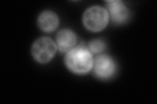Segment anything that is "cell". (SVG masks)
Masks as SVG:
<instances>
[{"instance_id": "obj_2", "label": "cell", "mask_w": 157, "mask_h": 104, "mask_svg": "<svg viewBox=\"0 0 157 104\" xmlns=\"http://www.w3.org/2000/svg\"><path fill=\"white\" fill-rule=\"evenodd\" d=\"M109 13L101 7L94 6L88 9L83 14L82 22L85 27L93 32L104 29L109 22Z\"/></svg>"}, {"instance_id": "obj_6", "label": "cell", "mask_w": 157, "mask_h": 104, "mask_svg": "<svg viewBox=\"0 0 157 104\" xmlns=\"http://www.w3.org/2000/svg\"><path fill=\"white\" fill-rule=\"evenodd\" d=\"M56 40L59 50L62 52H67L75 46L77 37L73 31L63 29L58 33Z\"/></svg>"}, {"instance_id": "obj_4", "label": "cell", "mask_w": 157, "mask_h": 104, "mask_svg": "<svg viewBox=\"0 0 157 104\" xmlns=\"http://www.w3.org/2000/svg\"><path fill=\"white\" fill-rule=\"evenodd\" d=\"M93 66L94 67L95 75L99 78H109L115 72L114 61L111 57L106 55L98 56L95 59Z\"/></svg>"}, {"instance_id": "obj_8", "label": "cell", "mask_w": 157, "mask_h": 104, "mask_svg": "<svg viewBox=\"0 0 157 104\" xmlns=\"http://www.w3.org/2000/svg\"><path fill=\"white\" fill-rule=\"evenodd\" d=\"M105 44L102 41L94 40L89 43L90 51L94 53H99L104 50Z\"/></svg>"}, {"instance_id": "obj_1", "label": "cell", "mask_w": 157, "mask_h": 104, "mask_svg": "<svg viewBox=\"0 0 157 104\" xmlns=\"http://www.w3.org/2000/svg\"><path fill=\"white\" fill-rule=\"evenodd\" d=\"M65 63L72 72L82 75L89 72L93 67V59L90 52L83 46L73 48L67 52Z\"/></svg>"}, {"instance_id": "obj_3", "label": "cell", "mask_w": 157, "mask_h": 104, "mask_svg": "<svg viewBox=\"0 0 157 104\" xmlns=\"http://www.w3.org/2000/svg\"><path fill=\"white\" fill-rule=\"evenodd\" d=\"M57 46L48 37H41L33 43L32 54L36 61L39 63H46L55 55Z\"/></svg>"}, {"instance_id": "obj_5", "label": "cell", "mask_w": 157, "mask_h": 104, "mask_svg": "<svg viewBox=\"0 0 157 104\" xmlns=\"http://www.w3.org/2000/svg\"><path fill=\"white\" fill-rule=\"evenodd\" d=\"M107 6L112 20L115 23H123L128 20L129 11L121 1H109Z\"/></svg>"}, {"instance_id": "obj_7", "label": "cell", "mask_w": 157, "mask_h": 104, "mask_svg": "<svg viewBox=\"0 0 157 104\" xmlns=\"http://www.w3.org/2000/svg\"><path fill=\"white\" fill-rule=\"evenodd\" d=\"M38 26L42 31L51 33L58 27L59 20L55 13L52 11H44L38 18Z\"/></svg>"}]
</instances>
